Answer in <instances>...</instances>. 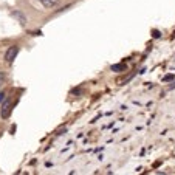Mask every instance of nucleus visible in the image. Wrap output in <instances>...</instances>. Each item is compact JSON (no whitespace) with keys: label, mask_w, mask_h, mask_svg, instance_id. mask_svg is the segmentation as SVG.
I'll use <instances>...</instances> for the list:
<instances>
[{"label":"nucleus","mask_w":175,"mask_h":175,"mask_svg":"<svg viewBox=\"0 0 175 175\" xmlns=\"http://www.w3.org/2000/svg\"><path fill=\"white\" fill-rule=\"evenodd\" d=\"M17 53H19V47H17V45L9 47L8 51H6V54H5V59H6V62H13L14 57L17 56Z\"/></svg>","instance_id":"nucleus-1"},{"label":"nucleus","mask_w":175,"mask_h":175,"mask_svg":"<svg viewBox=\"0 0 175 175\" xmlns=\"http://www.w3.org/2000/svg\"><path fill=\"white\" fill-rule=\"evenodd\" d=\"M9 113H11V101L6 99V101L2 104V108H0V116H2L3 119H6L9 116Z\"/></svg>","instance_id":"nucleus-2"},{"label":"nucleus","mask_w":175,"mask_h":175,"mask_svg":"<svg viewBox=\"0 0 175 175\" xmlns=\"http://www.w3.org/2000/svg\"><path fill=\"white\" fill-rule=\"evenodd\" d=\"M13 17L17 19V20L20 22V25H26V23H28V19H26V16H25L23 13H20V11H14V13H13Z\"/></svg>","instance_id":"nucleus-3"},{"label":"nucleus","mask_w":175,"mask_h":175,"mask_svg":"<svg viewBox=\"0 0 175 175\" xmlns=\"http://www.w3.org/2000/svg\"><path fill=\"white\" fill-rule=\"evenodd\" d=\"M40 3H42L45 8L51 9V8H54V6H56V5L59 3V0H40Z\"/></svg>","instance_id":"nucleus-4"},{"label":"nucleus","mask_w":175,"mask_h":175,"mask_svg":"<svg viewBox=\"0 0 175 175\" xmlns=\"http://www.w3.org/2000/svg\"><path fill=\"white\" fill-rule=\"evenodd\" d=\"M127 67L124 64H116V65H112V72H125Z\"/></svg>","instance_id":"nucleus-5"},{"label":"nucleus","mask_w":175,"mask_h":175,"mask_svg":"<svg viewBox=\"0 0 175 175\" xmlns=\"http://www.w3.org/2000/svg\"><path fill=\"white\" fill-rule=\"evenodd\" d=\"M5 81H6V76H5V73L0 72V87H2L5 84Z\"/></svg>","instance_id":"nucleus-6"},{"label":"nucleus","mask_w":175,"mask_h":175,"mask_svg":"<svg viewBox=\"0 0 175 175\" xmlns=\"http://www.w3.org/2000/svg\"><path fill=\"white\" fill-rule=\"evenodd\" d=\"M174 79V74H167V76H164V78H163V81H164V82H167V81H172Z\"/></svg>","instance_id":"nucleus-7"},{"label":"nucleus","mask_w":175,"mask_h":175,"mask_svg":"<svg viewBox=\"0 0 175 175\" xmlns=\"http://www.w3.org/2000/svg\"><path fill=\"white\" fill-rule=\"evenodd\" d=\"M5 99V95H3V93H0V102H2Z\"/></svg>","instance_id":"nucleus-8"},{"label":"nucleus","mask_w":175,"mask_h":175,"mask_svg":"<svg viewBox=\"0 0 175 175\" xmlns=\"http://www.w3.org/2000/svg\"><path fill=\"white\" fill-rule=\"evenodd\" d=\"M158 36H160V33H158V31L155 30V31H154V37H158Z\"/></svg>","instance_id":"nucleus-9"}]
</instances>
